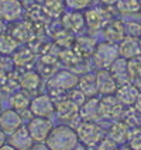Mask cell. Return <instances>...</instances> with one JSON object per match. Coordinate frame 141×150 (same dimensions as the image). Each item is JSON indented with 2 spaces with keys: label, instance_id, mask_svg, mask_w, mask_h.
<instances>
[{
  "label": "cell",
  "instance_id": "1",
  "mask_svg": "<svg viewBox=\"0 0 141 150\" xmlns=\"http://www.w3.org/2000/svg\"><path fill=\"white\" fill-rule=\"evenodd\" d=\"M44 143L51 150H72L79 143V137L75 128L65 124H58L52 128Z\"/></svg>",
  "mask_w": 141,
  "mask_h": 150
},
{
  "label": "cell",
  "instance_id": "2",
  "mask_svg": "<svg viewBox=\"0 0 141 150\" xmlns=\"http://www.w3.org/2000/svg\"><path fill=\"white\" fill-rule=\"evenodd\" d=\"M45 25L47 24H34L30 20H17L10 23V25L7 27V33L20 45H30L40 38V28Z\"/></svg>",
  "mask_w": 141,
  "mask_h": 150
},
{
  "label": "cell",
  "instance_id": "3",
  "mask_svg": "<svg viewBox=\"0 0 141 150\" xmlns=\"http://www.w3.org/2000/svg\"><path fill=\"white\" fill-rule=\"evenodd\" d=\"M112 7L114 6H92L86 8L83 14H85V24H86L87 31L90 34L99 33L102 31V28L104 27V24L107 23L109 20H112L113 17H116V8L114 11H112Z\"/></svg>",
  "mask_w": 141,
  "mask_h": 150
},
{
  "label": "cell",
  "instance_id": "4",
  "mask_svg": "<svg viewBox=\"0 0 141 150\" xmlns=\"http://www.w3.org/2000/svg\"><path fill=\"white\" fill-rule=\"evenodd\" d=\"M119 56H120L119 45L103 39L100 42H97L90 60L96 69H109Z\"/></svg>",
  "mask_w": 141,
  "mask_h": 150
},
{
  "label": "cell",
  "instance_id": "5",
  "mask_svg": "<svg viewBox=\"0 0 141 150\" xmlns=\"http://www.w3.org/2000/svg\"><path fill=\"white\" fill-rule=\"evenodd\" d=\"M79 74H76L71 69H58L54 74H51L45 80V90H59V91H69L78 86Z\"/></svg>",
  "mask_w": 141,
  "mask_h": 150
},
{
  "label": "cell",
  "instance_id": "6",
  "mask_svg": "<svg viewBox=\"0 0 141 150\" xmlns=\"http://www.w3.org/2000/svg\"><path fill=\"white\" fill-rule=\"evenodd\" d=\"M76 133L79 142L85 146H96L106 136V128L100 122L81 121V124L76 126Z\"/></svg>",
  "mask_w": 141,
  "mask_h": 150
},
{
  "label": "cell",
  "instance_id": "7",
  "mask_svg": "<svg viewBox=\"0 0 141 150\" xmlns=\"http://www.w3.org/2000/svg\"><path fill=\"white\" fill-rule=\"evenodd\" d=\"M55 117L59 121V124L69 125L75 129L82 121L79 115V105H76L69 98H65L55 104Z\"/></svg>",
  "mask_w": 141,
  "mask_h": 150
},
{
  "label": "cell",
  "instance_id": "8",
  "mask_svg": "<svg viewBox=\"0 0 141 150\" xmlns=\"http://www.w3.org/2000/svg\"><path fill=\"white\" fill-rule=\"evenodd\" d=\"M19 88L33 98L34 96L40 94L45 87L44 77L35 69H28L24 72H19Z\"/></svg>",
  "mask_w": 141,
  "mask_h": 150
},
{
  "label": "cell",
  "instance_id": "9",
  "mask_svg": "<svg viewBox=\"0 0 141 150\" xmlns=\"http://www.w3.org/2000/svg\"><path fill=\"white\" fill-rule=\"evenodd\" d=\"M26 126H27L31 137L34 139V142H45L55 124L52 118L33 117L26 122Z\"/></svg>",
  "mask_w": 141,
  "mask_h": 150
},
{
  "label": "cell",
  "instance_id": "10",
  "mask_svg": "<svg viewBox=\"0 0 141 150\" xmlns=\"http://www.w3.org/2000/svg\"><path fill=\"white\" fill-rule=\"evenodd\" d=\"M30 114L33 117L54 118L55 117V103L49 97L47 91L40 93L31 98L30 103Z\"/></svg>",
  "mask_w": 141,
  "mask_h": 150
},
{
  "label": "cell",
  "instance_id": "11",
  "mask_svg": "<svg viewBox=\"0 0 141 150\" xmlns=\"http://www.w3.org/2000/svg\"><path fill=\"white\" fill-rule=\"evenodd\" d=\"M126 107L119 101L116 94L112 96H100V114L103 121H117L121 119Z\"/></svg>",
  "mask_w": 141,
  "mask_h": 150
},
{
  "label": "cell",
  "instance_id": "12",
  "mask_svg": "<svg viewBox=\"0 0 141 150\" xmlns=\"http://www.w3.org/2000/svg\"><path fill=\"white\" fill-rule=\"evenodd\" d=\"M59 24L65 30H68L72 34H82L86 28L85 24V14L79 10H65V13L59 17Z\"/></svg>",
  "mask_w": 141,
  "mask_h": 150
},
{
  "label": "cell",
  "instance_id": "13",
  "mask_svg": "<svg viewBox=\"0 0 141 150\" xmlns=\"http://www.w3.org/2000/svg\"><path fill=\"white\" fill-rule=\"evenodd\" d=\"M11 60H13L14 69L17 72H24V70H28V67H31L35 63L37 52L30 45L19 46L17 51L11 55Z\"/></svg>",
  "mask_w": 141,
  "mask_h": 150
},
{
  "label": "cell",
  "instance_id": "14",
  "mask_svg": "<svg viewBox=\"0 0 141 150\" xmlns=\"http://www.w3.org/2000/svg\"><path fill=\"white\" fill-rule=\"evenodd\" d=\"M26 13V7L21 0H0V18L7 24L21 20Z\"/></svg>",
  "mask_w": 141,
  "mask_h": 150
},
{
  "label": "cell",
  "instance_id": "15",
  "mask_svg": "<svg viewBox=\"0 0 141 150\" xmlns=\"http://www.w3.org/2000/svg\"><path fill=\"white\" fill-rule=\"evenodd\" d=\"M24 124H26V121L21 117L20 112H17L10 107L3 108V111L0 112V128L6 135L13 133L14 131H17Z\"/></svg>",
  "mask_w": 141,
  "mask_h": 150
},
{
  "label": "cell",
  "instance_id": "16",
  "mask_svg": "<svg viewBox=\"0 0 141 150\" xmlns=\"http://www.w3.org/2000/svg\"><path fill=\"white\" fill-rule=\"evenodd\" d=\"M102 37L109 42L113 44H119L121 39L126 37V30H124V20L119 18V17H113L109 20L102 28Z\"/></svg>",
  "mask_w": 141,
  "mask_h": 150
},
{
  "label": "cell",
  "instance_id": "17",
  "mask_svg": "<svg viewBox=\"0 0 141 150\" xmlns=\"http://www.w3.org/2000/svg\"><path fill=\"white\" fill-rule=\"evenodd\" d=\"M79 115L82 121L103 122L100 114V96L86 98V101L79 107Z\"/></svg>",
  "mask_w": 141,
  "mask_h": 150
},
{
  "label": "cell",
  "instance_id": "18",
  "mask_svg": "<svg viewBox=\"0 0 141 150\" xmlns=\"http://www.w3.org/2000/svg\"><path fill=\"white\" fill-rule=\"evenodd\" d=\"M96 83H97V91L99 96H112L117 91V81L114 80L109 69H96Z\"/></svg>",
  "mask_w": 141,
  "mask_h": 150
},
{
  "label": "cell",
  "instance_id": "19",
  "mask_svg": "<svg viewBox=\"0 0 141 150\" xmlns=\"http://www.w3.org/2000/svg\"><path fill=\"white\" fill-rule=\"evenodd\" d=\"M30 103H31V97L28 94H26L24 91H21L20 88L9 96L10 108L16 110L17 112H20L21 117L24 118L26 122H27L30 118H33V115L30 114Z\"/></svg>",
  "mask_w": 141,
  "mask_h": 150
},
{
  "label": "cell",
  "instance_id": "20",
  "mask_svg": "<svg viewBox=\"0 0 141 150\" xmlns=\"http://www.w3.org/2000/svg\"><path fill=\"white\" fill-rule=\"evenodd\" d=\"M130 126H128L123 119H117V121H112L106 128V136L110 137L114 143L126 144L127 142L128 133H130Z\"/></svg>",
  "mask_w": 141,
  "mask_h": 150
},
{
  "label": "cell",
  "instance_id": "21",
  "mask_svg": "<svg viewBox=\"0 0 141 150\" xmlns=\"http://www.w3.org/2000/svg\"><path fill=\"white\" fill-rule=\"evenodd\" d=\"M7 142L13 144L14 147L19 150H30L33 147V144L35 143L31 135H30V132H28L26 124L20 126L17 131H14L13 133L7 135Z\"/></svg>",
  "mask_w": 141,
  "mask_h": 150
},
{
  "label": "cell",
  "instance_id": "22",
  "mask_svg": "<svg viewBox=\"0 0 141 150\" xmlns=\"http://www.w3.org/2000/svg\"><path fill=\"white\" fill-rule=\"evenodd\" d=\"M96 45H97L96 38L89 33V34H81L79 37H76L72 48L81 55L82 58L90 59L94 52V49H96Z\"/></svg>",
  "mask_w": 141,
  "mask_h": 150
},
{
  "label": "cell",
  "instance_id": "23",
  "mask_svg": "<svg viewBox=\"0 0 141 150\" xmlns=\"http://www.w3.org/2000/svg\"><path fill=\"white\" fill-rule=\"evenodd\" d=\"M117 45H119V52L121 58L131 59L141 55V39L137 37L126 35Z\"/></svg>",
  "mask_w": 141,
  "mask_h": 150
},
{
  "label": "cell",
  "instance_id": "24",
  "mask_svg": "<svg viewBox=\"0 0 141 150\" xmlns=\"http://www.w3.org/2000/svg\"><path fill=\"white\" fill-rule=\"evenodd\" d=\"M140 90L141 88H138L137 86L131 84V83H126V84H121L117 87L116 97L119 98V101L124 107H133L135 104V101H137Z\"/></svg>",
  "mask_w": 141,
  "mask_h": 150
},
{
  "label": "cell",
  "instance_id": "25",
  "mask_svg": "<svg viewBox=\"0 0 141 150\" xmlns=\"http://www.w3.org/2000/svg\"><path fill=\"white\" fill-rule=\"evenodd\" d=\"M109 70L112 73V76L114 77V80L117 81V84H126L130 83V77H128V66H127V59L126 58H119L114 60L112 66L109 67Z\"/></svg>",
  "mask_w": 141,
  "mask_h": 150
},
{
  "label": "cell",
  "instance_id": "26",
  "mask_svg": "<svg viewBox=\"0 0 141 150\" xmlns=\"http://www.w3.org/2000/svg\"><path fill=\"white\" fill-rule=\"evenodd\" d=\"M87 98L99 96L97 91V83H96V74L94 72H86L79 76V81L76 86Z\"/></svg>",
  "mask_w": 141,
  "mask_h": 150
},
{
  "label": "cell",
  "instance_id": "27",
  "mask_svg": "<svg viewBox=\"0 0 141 150\" xmlns=\"http://www.w3.org/2000/svg\"><path fill=\"white\" fill-rule=\"evenodd\" d=\"M114 8L120 16H137L141 13V0H117Z\"/></svg>",
  "mask_w": 141,
  "mask_h": 150
},
{
  "label": "cell",
  "instance_id": "28",
  "mask_svg": "<svg viewBox=\"0 0 141 150\" xmlns=\"http://www.w3.org/2000/svg\"><path fill=\"white\" fill-rule=\"evenodd\" d=\"M41 6L44 8L45 14L48 16V18H59L62 14L67 10V4L65 0H44L41 3Z\"/></svg>",
  "mask_w": 141,
  "mask_h": 150
},
{
  "label": "cell",
  "instance_id": "29",
  "mask_svg": "<svg viewBox=\"0 0 141 150\" xmlns=\"http://www.w3.org/2000/svg\"><path fill=\"white\" fill-rule=\"evenodd\" d=\"M127 66L130 83L141 88V55L135 56V58L127 59Z\"/></svg>",
  "mask_w": 141,
  "mask_h": 150
},
{
  "label": "cell",
  "instance_id": "30",
  "mask_svg": "<svg viewBox=\"0 0 141 150\" xmlns=\"http://www.w3.org/2000/svg\"><path fill=\"white\" fill-rule=\"evenodd\" d=\"M19 46H20V44H19L10 34L7 33V31L0 37V53H1L3 56H11V55L17 51Z\"/></svg>",
  "mask_w": 141,
  "mask_h": 150
},
{
  "label": "cell",
  "instance_id": "31",
  "mask_svg": "<svg viewBox=\"0 0 141 150\" xmlns=\"http://www.w3.org/2000/svg\"><path fill=\"white\" fill-rule=\"evenodd\" d=\"M121 119H123L130 128L141 126V114L134 108V105H133V107H126Z\"/></svg>",
  "mask_w": 141,
  "mask_h": 150
},
{
  "label": "cell",
  "instance_id": "32",
  "mask_svg": "<svg viewBox=\"0 0 141 150\" xmlns=\"http://www.w3.org/2000/svg\"><path fill=\"white\" fill-rule=\"evenodd\" d=\"M126 144L131 150H141V126H134L130 129Z\"/></svg>",
  "mask_w": 141,
  "mask_h": 150
},
{
  "label": "cell",
  "instance_id": "33",
  "mask_svg": "<svg viewBox=\"0 0 141 150\" xmlns=\"http://www.w3.org/2000/svg\"><path fill=\"white\" fill-rule=\"evenodd\" d=\"M124 30H126V35L141 38V23L140 21H137V20H127V21H124Z\"/></svg>",
  "mask_w": 141,
  "mask_h": 150
},
{
  "label": "cell",
  "instance_id": "34",
  "mask_svg": "<svg viewBox=\"0 0 141 150\" xmlns=\"http://www.w3.org/2000/svg\"><path fill=\"white\" fill-rule=\"evenodd\" d=\"M94 0H65L67 8L71 10H79V11H85L86 8L92 7Z\"/></svg>",
  "mask_w": 141,
  "mask_h": 150
},
{
  "label": "cell",
  "instance_id": "35",
  "mask_svg": "<svg viewBox=\"0 0 141 150\" xmlns=\"http://www.w3.org/2000/svg\"><path fill=\"white\" fill-rule=\"evenodd\" d=\"M67 98H69L71 101H74L76 105H79V107H81V105L86 101L87 97L81 91V90H79V88H78V87H75V88H72V90H69V91H68Z\"/></svg>",
  "mask_w": 141,
  "mask_h": 150
},
{
  "label": "cell",
  "instance_id": "36",
  "mask_svg": "<svg viewBox=\"0 0 141 150\" xmlns=\"http://www.w3.org/2000/svg\"><path fill=\"white\" fill-rule=\"evenodd\" d=\"M117 146H119V144L114 143L110 137L104 136L99 143L96 144V150H116L117 149Z\"/></svg>",
  "mask_w": 141,
  "mask_h": 150
},
{
  "label": "cell",
  "instance_id": "37",
  "mask_svg": "<svg viewBox=\"0 0 141 150\" xmlns=\"http://www.w3.org/2000/svg\"><path fill=\"white\" fill-rule=\"evenodd\" d=\"M30 150H51V149H49L44 142H35V143L33 144V147H31Z\"/></svg>",
  "mask_w": 141,
  "mask_h": 150
},
{
  "label": "cell",
  "instance_id": "38",
  "mask_svg": "<svg viewBox=\"0 0 141 150\" xmlns=\"http://www.w3.org/2000/svg\"><path fill=\"white\" fill-rule=\"evenodd\" d=\"M6 31H7V23L0 18V37H1L3 34L6 33Z\"/></svg>",
  "mask_w": 141,
  "mask_h": 150
},
{
  "label": "cell",
  "instance_id": "39",
  "mask_svg": "<svg viewBox=\"0 0 141 150\" xmlns=\"http://www.w3.org/2000/svg\"><path fill=\"white\" fill-rule=\"evenodd\" d=\"M134 108L141 114V90H140V94H138V97H137V101H135V104H134Z\"/></svg>",
  "mask_w": 141,
  "mask_h": 150
},
{
  "label": "cell",
  "instance_id": "40",
  "mask_svg": "<svg viewBox=\"0 0 141 150\" xmlns=\"http://www.w3.org/2000/svg\"><path fill=\"white\" fill-rule=\"evenodd\" d=\"M0 150H19V149H16L13 144H10L9 142H6L4 144H1V146H0Z\"/></svg>",
  "mask_w": 141,
  "mask_h": 150
},
{
  "label": "cell",
  "instance_id": "41",
  "mask_svg": "<svg viewBox=\"0 0 141 150\" xmlns=\"http://www.w3.org/2000/svg\"><path fill=\"white\" fill-rule=\"evenodd\" d=\"M99 1H100V4H103V6H114L117 3V0H99Z\"/></svg>",
  "mask_w": 141,
  "mask_h": 150
},
{
  "label": "cell",
  "instance_id": "42",
  "mask_svg": "<svg viewBox=\"0 0 141 150\" xmlns=\"http://www.w3.org/2000/svg\"><path fill=\"white\" fill-rule=\"evenodd\" d=\"M6 142H7V135L1 131V128H0V146H1V144H4Z\"/></svg>",
  "mask_w": 141,
  "mask_h": 150
},
{
  "label": "cell",
  "instance_id": "43",
  "mask_svg": "<svg viewBox=\"0 0 141 150\" xmlns=\"http://www.w3.org/2000/svg\"><path fill=\"white\" fill-rule=\"evenodd\" d=\"M72 150H87V146H85L83 143H81V142H79V143L76 144Z\"/></svg>",
  "mask_w": 141,
  "mask_h": 150
},
{
  "label": "cell",
  "instance_id": "44",
  "mask_svg": "<svg viewBox=\"0 0 141 150\" xmlns=\"http://www.w3.org/2000/svg\"><path fill=\"white\" fill-rule=\"evenodd\" d=\"M116 150H131V149L128 147L127 144H120V146H117V149Z\"/></svg>",
  "mask_w": 141,
  "mask_h": 150
},
{
  "label": "cell",
  "instance_id": "45",
  "mask_svg": "<svg viewBox=\"0 0 141 150\" xmlns=\"http://www.w3.org/2000/svg\"><path fill=\"white\" fill-rule=\"evenodd\" d=\"M3 111V105H1V101H0V112Z\"/></svg>",
  "mask_w": 141,
  "mask_h": 150
},
{
  "label": "cell",
  "instance_id": "46",
  "mask_svg": "<svg viewBox=\"0 0 141 150\" xmlns=\"http://www.w3.org/2000/svg\"><path fill=\"white\" fill-rule=\"evenodd\" d=\"M1 59H3V55H1V53H0V62H1Z\"/></svg>",
  "mask_w": 141,
  "mask_h": 150
},
{
  "label": "cell",
  "instance_id": "47",
  "mask_svg": "<svg viewBox=\"0 0 141 150\" xmlns=\"http://www.w3.org/2000/svg\"><path fill=\"white\" fill-rule=\"evenodd\" d=\"M140 39H141V38H140Z\"/></svg>",
  "mask_w": 141,
  "mask_h": 150
}]
</instances>
